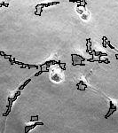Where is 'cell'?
Segmentation results:
<instances>
[{"instance_id": "obj_1", "label": "cell", "mask_w": 118, "mask_h": 133, "mask_svg": "<svg viewBox=\"0 0 118 133\" xmlns=\"http://www.w3.org/2000/svg\"><path fill=\"white\" fill-rule=\"evenodd\" d=\"M37 125H44V122H39L37 121V122H35L34 124H32V125H30V126H26V127H25V133H28L30 130L34 129L36 126H37Z\"/></svg>"}, {"instance_id": "obj_2", "label": "cell", "mask_w": 118, "mask_h": 133, "mask_svg": "<svg viewBox=\"0 0 118 133\" xmlns=\"http://www.w3.org/2000/svg\"><path fill=\"white\" fill-rule=\"evenodd\" d=\"M60 2H51V3L47 4H40V6H44V7H49L51 5H59Z\"/></svg>"}, {"instance_id": "obj_3", "label": "cell", "mask_w": 118, "mask_h": 133, "mask_svg": "<svg viewBox=\"0 0 118 133\" xmlns=\"http://www.w3.org/2000/svg\"><path fill=\"white\" fill-rule=\"evenodd\" d=\"M109 103H110V108H109V111H108V113H107V114L105 115V119H107V118L109 117V114H110L111 110L113 109L114 107H115V105H114V104H113V102L110 101V102H109Z\"/></svg>"}, {"instance_id": "obj_4", "label": "cell", "mask_w": 118, "mask_h": 133, "mask_svg": "<svg viewBox=\"0 0 118 133\" xmlns=\"http://www.w3.org/2000/svg\"><path fill=\"white\" fill-rule=\"evenodd\" d=\"M30 82H31V79H28V80H27V81H26V82H25V83H23V84H22V85H21V87H20V88H19V90H20V91H21V90H23V89H24V88H25V87H26V85H27V84H28V83H30Z\"/></svg>"}, {"instance_id": "obj_5", "label": "cell", "mask_w": 118, "mask_h": 133, "mask_svg": "<svg viewBox=\"0 0 118 133\" xmlns=\"http://www.w3.org/2000/svg\"><path fill=\"white\" fill-rule=\"evenodd\" d=\"M38 119H39V115H31L30 117V122H34V121H36L37 122Z\"/></svg>"}, {"instance_id": "obj_6", "label": "cell", "mask_w": 118, "mask_h": 133, "mask_svg": "<svg viewBox=\"0 0 118 133\" xmlns=\"http://www.w3.org/2000/svg\"><path fill=\"white\" fill-rule=\"evenodd\" d=\"M116 110H117V107H116V106H115V107H114V108H113V109H112V110H111L110 114H109V116H111V115H112V114H113L114 113H115V111H116Z\"/></svg>"}, {"instance_id": "obj_7", "label": "cell", "mask_w": 118, "mask_h": 133, "mask_svg": "<svg viewBox=\"0 0 118 133\" xmlns=\"http://www.w3.org/2000/svg\"><path fill=\"white\" fill-rule=\"evenodd\" d=\"M2 4H3V6H5V7H8V6H9V4H5V2H2Z\"/></svg>"}]
</instances>
